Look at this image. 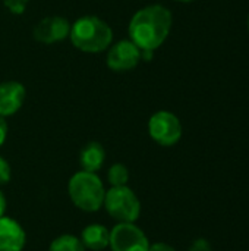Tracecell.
Wrapping results in <instances>:
<instances>
[{"label": "cell", "mask_w": 249, "mask_h": 251, "mask_svg": "<svg viewBox=\"0 0 249 251\" xmlns=\"http://www.w3.org/2000/svg\"><path fill=\"white\" fill-rule=\"evenodd\" d=\"M172 12L163 4H148L135 12L131 18L128 32L129 40L139 50L156 51L172 31Z\"/></svg>", "instance_id": "1"}, {"label": "cell", "mask_w": 249, "mask_h": 251, "mask_svg": "<svg viewBox=\"0 0 249 251\" xmlns=\"http://www.w3.org/2000/svg\"><path fill=\"white\" fill-rule=\"evenodd\" d=\"M69 38L72 44L84 53H101L110 47L113 31L101 18L85 15L70 25Z\"/></svg>", "instance_id": "2"}, {"label": "cell", "mask_w": 249, "mask_h": 251, "mask_svg": "<svg viewBox=\"0 0 249 251\" xmlns=\"http://www.w3.org/2000/svg\"><path fill=\"white\" fill-rule=\"evenodd\" d=\"M68 194L75 207L82 212L94 213L103 207L106 187L95 172L78 171L68 182Z\"/></svg>", "instance_id": "3"}, {"label": "cell", "mask_w": 249, "mask_h": 251, "mask_svg": "<svg viewBox=\"0 0 249 251\" xmlns=\"http://www.w3.org/2000/svg\"><path fill=\"white\" fill-rule=\"evenodd\" d=\"M103 207L116 222L135 224L141 215V201L135 191L128 185L110 187L106 190Z\"/></svg>", "instance_id": "4"}, {"label": "cell", "mask_w": 249, "mask_h": 251, "mask_svg": "<svg viewBox=\"0 0 249 251\" xmlns=\"http://www.w3.org/2000/svg\"><path fill=\"white\" fill-rule=\"evenodd\" d=\"M182 132L181 119L169 110H158L151 115L148 121V134L158 146L172 147L178 144L182 138Z\"/></svg>", "instance_id": "5"}, {"label": "cell", "mask_w": 249, "mask_h": 251, "mask_svg": "<svg viewBox=\"0 0 249 251\" xmlns=\"http://www.w3.org/2000/svg\"><path fill=\"white\" fill-rule=\"evenodd\" d=\"M150 240L136 224L117 222L110 229L109 249L112 251H148Z\"/></svg>", "instance_id": "6"}, {"label": "cell", "mask_w": 249, "mask_h": 251, "mask_svg": "<svg viewBox=\"0 0 249 251\" xmlns=\"http://www.w3.org/2000/svg\"><path fill=\"white\" fill-rule=\"evenodd\" d=\"M106 62L114 72L132 71L141 62V50L131 40H120L109 49Z\"/></svg>", "instance_id": "7"}, {"label": "cell", "mask_w": 249, "mask_h": 251, "mask_svg": "<svg viewBox=\"0 0 249 251\" xmlns=\"http://www.w3.org/2000/svg\"><path fill=\"white\" fill-rule=\"evenodd\" d=\"M70 22L63 16H45L34 26V38L44 44H53L69 37Z\"/></svg>", "instance_id": "8"}, {"label": "cell", "mask_w": 249, "mask_h": 251, "mask_svg": "<svg viewBox=\"0 0 249 251\" xmlns=\"http://www.w3.org/2000/svg\"><path fill=\"white\" fill-rule=\"evenodd\" d=\"M26 244V234L21 224L3 215L0 218V251H22Z\"/></svg>", "instance_id": "9"}, {"label": "cell", "mask_w": 249, "mask_h": 251, "mask_svg": "<svg viewBox=\"0 0 249 251\" xmlns=\"http://www.w3.org/2000/svg\"><path fill=\"white\" fill-rule=\"evenodd\" d=\"M26 96L25 87L18 81H4L0 84V116L15 115L23 104Z\"/></svg>", "instance_id": "10"}, {"label": "cell", "mask_w": 249, "mask_h": 251, "mask_svg": "<svg viewBox=\"0 0 249 251\" xmlns=\"http://www.w3.org/2000/svg\"><path fill=\"white\" fill-rule=\"evenodd\" d=\"M81 241L87 250L103 251L109 247L110 243V229L101 224H91L84 228L81 234Z\"/></svg>", "instance_id": "11"}, {"label": "cell", "mask_w": 249, "mask_h": 251, "mask_svg": "<svg viewBox=\"0 0 249 251\" xmlns=\"http://www.w3.org/2000/svg\"><path fill=\"white\" fill-rule=\"evenodd\" d=\"M104 160H106V150L97 141H91V143L85 144L79 153L81 169L87 171V172L97 174V171H100L103 168Z\"/></svg>", "instance_id": "12"}, {"label": "cell", "mask_w": 249, "mask_h": 251, "mask_svg": "<svg viewBox=\"0 0 249 251\" xmlns=\"http://www.w3.org/2000/svg\"><path fill=\"white\" fill-rule=\"evenodd\" d=\"M48 251H87V249L84 247L79 237L72 234H63L56 237L50 243Z\"/></svg>", "instance_id": "13"}, {"label": "cell", "mask_w": 249, "mask_h": 251, "mask_svg": "<svg viewBox=\"0 0 249 251\" xmlns=\"http://www.w3.org/2000/svg\"><path fill=\"white\" fill-rule=\"evenodd\" d=\"M107 181L110 187H123L129 182V171L123 163H114L107 171Z\"/></svg>", "instance_id": "14"}, {"label": "cell", "mask_w": 249, "mask_h": 251, "mask_svg": "<svg viewBox=\"0 0 249 251\" xmlns=\"http://www.w3.org/2000/svg\"><path fill=\"white\" fill-rule=\"evenodd\" d=\"M3 3L12 15H22L26 10L29 0H4Z\"/></svg>", "instance_id": "15"}, {"label": "cell", "mask_w": 249, "mask_h": 251, "mask_svg": "<svg viewBox=\"0 0 249 251\" xmlns=\"http://www.w3.org/2000/svg\"><path fill=\"white\" fill-rule=\"evenodd\" d=\"M12 178V169H10V165L9 162L0 156V187L6 185Z\"/></svg>", "instance_id": "16"}, {"label": "cell", "mask_w": 249, "mask_h": 251, "mask_svg": "<svg viewBox=\"0 0 249 251\" xmlns=\"http://www.w3.org/2000/svg\"><path fill=\"white\" fill-rule=\"evenodd\" d=\"M189 251H213V247L207 238H197L192 241Z\"/></svg>", "instance_id": "17"}, {"label": "cell", "mask_w": 249, "mask_h": 251, "mask_svg": "<svg viewBox=\"0 0 249 251\" xmlns=\"http://www.w3.org/2000/svg\"><path fill=\"white\" fill-rule=\"evenodd\" d=\"M148 251H176V250H175V247H172L170 244L163 243V241H158V243L150 244V249H148Z\"/></svg>", "instance_id": "18"}, {"label": "cell", "mask_w": 249, "mask_h": 251, "mask_svg": "<svg viewBox=\"0 0 249 251\" xmlns=\"http://www.w3.org/2000/svg\"><path fill=\"white\" fill-rule=\"evenodd\" d=\"M6 138H7V122L4 118L0 116V147L4 144Z\"/></svg>", "instance_id": "19"}, {"label": "cell", "mask_w": 249, "mask_h": 251, "mask_svg": "<svg viewBox=\"0 0 249 251\" xmlns=\"http://www.w3.org/2000/svg\"><path fill=\"white\" fill-rule=\"evenodd\" d=\"M6 206H7V203H6V197H4L3 191L0 190V218L4 215V212H6Z\"/></svg>", "instance_id": "20"}, {"label": "cell", "mask_w": 249, "mask_h": 251, "mask_svg": "<svg viewBox=\"0 0 249 251\" xmlns=\"http://www.w3.org/2000/svg\"><path fill=\"white\" fill-rule=\"evenodd\" d=\"M175 1H179V3H191V1H195V0H175Z\"/></svg>", "instance_id": "21"}, {"label": "cell", "mask_w": 249, "mask_h": 251, "mask_svg": "<svg viewBox=\"0 0 249 251\" xmlns=\"http://www.w3.org/2000/svg\"><path fill=\"white\" fill-rule=\"evenodd\" d=\"M248 29H249V15H248Z\"/></svg>", "instance_id": "22"}]
</instances>
